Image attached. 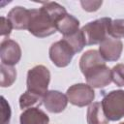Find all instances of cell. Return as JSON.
Masks as SVG:
<instances>
[{
    "instance_id": "18",
    "label": "cell",
    "mask_w": 124,
    "mask_h": 124,
    "mask_svg": "<svg viewBox=\"0 0 124 124\" xmlns=\"http://www.w3.org/2000/svg\"><path fill=\"white\" fill-rule=\"evenodd\" d=\"M19 107L21 109L23 108H31L32 106L36 104H41L43 103V97L40 95H37L35 93H32L28 90H26L20 97H19Z\"/></svg>"
},
{
    "instance_id": "12",
    "label": "cell",
    "mask_w": 124,
    "mask_h": 124,
    "mask_svg": "<svg viewBox=\"0 0 124 124\" xmlns=\"http://www.w3.org/2000/svg\"><path fill=\"white\" fill-rule=\"evenodd\" d=\"M48 115L39 108H28L19 116L20 124H48Z\"/></svg>"
},
{
    "instance_id": "10",
    "label": "cell",
    "mask_w": 124,
    "mask_h": 124,
    "mask_svg": "<svg viewBox=\"0 0 124 124\" xmlns=\"http://www.w3.org/2000/svg\"><path fill=\"white\" fill-rule=\"evenodd\" d=\"M68 102L67 96L57 90H49L43 97V105L51 113L62 112L66 108Z\"/></svg>"
},
{
    "instance_id": "7",
    "label": "cell",
    "mask_w": 124,
    "mask_h": 124,
    "mask_svg": "<svg viewBox=\"0 0 124 124\" xmlns=\"http://www.w3.org/2000/svg\"><path fill=\"white\" fill-rule=\"evenodd\" d=\"M83 76L86 78L87 84L92 88H102L112 81L111 70L106 65V63L98 64L90 68L83 74Z\"/></svg>"
},
{
    "instance_id": "1",
    "label": "cell",
    "mask_w": 124,
    "mask_h": 124,
    "mask_svg": "<svg viewBox=\"0 0 124 124\" xmlns=\"http://www.w3.org/2000/svg\"><path fill=\"white\" fill-rule=\"evenodd\" d=\"M27 30L38 38L48 37L57 31L56 21L43 6L40 9H31Z\"/></svg>"
},
{
    "instance_id": "2",
    "label": "cell",
    "mask_w": 124,
    "mask_h": 124,
    "mask_svg": "<svg viewBox=\"0 0 124 124\" xmlns=\"http://www.w3.org/2000/svg\"><path fill=\"white\" fill-rule=\"evenodd\" d=\"M50 81V73L44 65H37L31 68L27 73L26 85L27 90L40 95L42 97L48 91V84Z\"/></svg>"
},
{
    "instance_id": "24",
    "label": "cell",
    "mask_w": 124,
    "mask_h": 124,
    "mask_svg": "<svg viewBox=\"0 0 124 124\" xmlns=\"http://www.w3.org/2000/svg\"><path fill=\"white\" fill-rule=\"evenodd\" d=\"M120 124H124V122H121V123H120Z\"/></svg>"
},
{
    "instance_id": "19",
    "label": "cell",
    "mask_w": 124,
    "mask_h": 124,
    "mask_svg": "<svg viewBox=\"0 0 124 124\" xmlns=\"http://www.w3.org/2000/svg\"><path fill=\"white\" fill-rule=\"evenodd\" d=\"M108 35L113 39L124 38V19L111 20L108 29Z\"/></svg>"
},
{
    "instance_id": "9",
    "label": "cell",
    "mask_w": 124,
    "mask_h": 124,
    "mask_svg": "<svg viewBox=\"0 0 124 124\" xmlns=\"http://www.w3.org/2000/svg\"><path fill=\"white\" fill-rule=\"evenodd\" d=\"M123 50V43L118 39L108 37L99 46V52L105 61H117Z\"/></svg>"
},
{
    "instance_id": "3",
    "label": "cell",
    "mask_w": 124,
    "mask_h": 124,
    "mask_svg": "<svg viewBox=\"0 0 124 124\" xmlns=\"http://www.w3.org/2000/svg\"><path fill=\"white\" fill-rule=\"evenodd\" d=\"M108 120L117 121L124 117V90H112L107 93L101 102Z\"/></svg>"
},
{
    "instance_id": "16",
    "label": "cell",
    "mask_w": 124,
    "mask_h": 124,
    "mask_svg": "<svg viewBox=\"0 0 124 124\" xmlns=\"http://www.w3.org/2000/svg\"><path fill=\"white\" fill-rule=\"evenodd\" d=\"M1 72V86L9 87L16 79V71L13 66H8L1 63L0 66Z\"/></svg>"
},
{
    "instance_id": "13",
    "label": "cell",
    "mask_w": 124,
    "mask_h": 124,
    "mask_svg": "<svg viewBox=\"0 0 124 124\" xmlns=\"http://www.w3.org/2000/svg\"><path fill=\"white\" fill-rule=\"evenodd\" d=\"M102 63H106V61L101 56L99 50L89 49L81 55V57L79 59V69H80L81 73L84 74L90 68H92L98 64H102Z\"/></svg>"
},
{
    "instance_id": "4",
    "label": "cell",
    "mask_w": 124,
    "mask_h": 124,
    "mask_svg": "<svg viewBox=\"0 0 124 124\" xmlns=\"http://www.w3.org/2000/svg\"><path fill=\"white\" fill-rule=\"evenodd\" d=\"M109 17H102L85 24L80 30L83 33L86 46L101 44L108 37L109 24L111 22Z\"/></svg>"
},
{
    "instance_id": "6",
    "label": "cell",
    "mask_w": 124,
    "mask_h": 124,
    "mask_svg": "<svg viewBox=\"0 0 124 124\" xmlns=\"http://www.w3.org/2000/svg\"><path fill=\"white\" fill-rule=\"evenodd\" d=\"M48 54L50 60L55 66L59 68H64L71 63L76 53L71 46L64 39H62L53 43L50 46Z\"/></svg>"
},
{
    "instance_id": "5",
    "label": "cell",
    "mask_w": 124,
    "mask_h": 124,
    "mask_svg": "<svg viewBox=\"0 0 124 124\" xmlns=\"http://www.w3.org/2000/svg\"><path fill=\"white\" fill-rule=\"evenodd\" d=\"M66 96L72 105L82 108L92 104L95 98V92L88 84L77 83L67 89Z\"/></svg>"
},
{
    "instance_id": "15",
    "label": "cell",
    "mask_w": 124,
    "mask_h": 124,
    "mask_svg": "<svg viewBox=\"0 0 124 124\" xmlns=\"http://www.w3.org/2000/svg\"><path fill=\"white\" fill-rule=\"evenodd\" d=\"M87 124H108V120L106 117L102 105L99 102L90 104L86 113Z\"/></svg>"
},
{
    "instance_id": "11",
    "label": "cell",
    "mask_w": 124,
    "mask_h": 124,
    "mask_svg": "<svg viewBox=\"0 0 124 124\" xmlns=\"http://www.w3.org/2000/svg\"><path fill=\"white\" fill-rule=\"evenodd\" d=\"M8 18L11 21L13 28L16 30H23L28 28L30 19V10L24 7H14L8 14Z\"/></svg>"
},
{
    "instance_id": "23",
    "label": "cell",
    "mask_w": 124,
    "mask_h": 124,
    "mask_svg": "<svg viewBox=\"0 0 124 124\" xmlns=\"http://www.w3.org/2000/svg\"><path fill=\"white\" fill-rule=\"evenodd\" d=\"M102 1H81L80 4L86 12H95L102 5Z\"/></svg>"
},
{
    "instance_id": "20",
    "label": "cell",
    "mask_w": 124,
    "mask_h": 124,
    "mask_svg": "<svg viewBox=\"0 0 124 124\" xmlns=\"http://www.w3.org/2000/svg\"><path fill=\"white\" fill-rule=\"evenodd\" d=\"M112 81L117 86H124V64H117L111 69Z\"/></svg>"
},
{
    "instance_id": "17",
    "label": "cell",
    "mask_w": 124,
    "mask_h": 124,
    "mask_svg": "<svg viewBox=\"0 0 124 124\" xmlns=\"http://www.w3.org/2000/svg\"><path fill=\"white\" fill-rule=\"evenodd\" d=\"M63 39L71 46V47L74 49L75 53H78L79 51L82 50V48L86 46L85 44V40H84V36L81 30L77 31L76 33L67 36V37H63Z\"/></svg>"
},
{
    "instance_id": "14",
    "label": "cell",
    "mask_w": 124,
    "mask_h": 124,
    "mask_svg": "<svg viewBox=\"0 0 124 124\" xmlns=\"http://www.w3.org/2000/svg\"><path fill=\"white\" fill-rule=\"evenodd\" d=\"M78 27H79V20L70 14L64 16L56 24L57 31H59L63 35V37H67L76 33L77 31L79 30Z\"/></svg>"
},
{
    "instance_id": "22",
    "label": "cell",
    "mask_w": 124,
    "mask_h": 124,
    "mask_svg": "<svg viewBox=\"0 0 124 124\" xmlns=\"http://www.w3.org/2000/svg\"><path fill=\"white\" fill-rule=\"evenodd\" d=\"M1 104H2V120L1 124H9L11 119V108L10 105L6 102L5 98L1 97Z\"/></svg>"
},
{
    "instance_id": "21",
    "label": "cell",
    "mask_w": 124,
    "mask_h": 124,
    "mask_svg": "<svg viewBox=\"0 0 124 124\" xmlns=\"http://www.w3.org/2000/svg\"><path fill=\"white\" fill-rule=\"evenodd\" d=\"M13 25L8 17L1 16V38L2 41L9 39V36L11 34Z\"/></svg>"
},
{
    "instance_id": "8",
    "label": "cell",
    "mask_w": 124,
    "mask_h": 124,
    "mask_svg": "<svg viewBox=\"0 0 124 124\" xmlns=\"http://www.w3.org/2000/svg\"><path fill=\"white\" fill-rule=\"evenodd\" d=\"M0 58L2 64L14 66L17 64L21 58V48L14 40H4L0 45Z\"/></svg>"
}]
</instances>
